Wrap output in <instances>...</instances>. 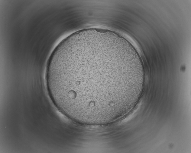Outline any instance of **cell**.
<instances>
[{"instance_id":"1","label":"cell","mask_w":191,"mask_h":153,"mask_svg":"<svg viewBox=\"0 0 191 153\" xmlns=\"http://www.w3.org/2000/svg\"><path fill=\"white\" fill-rule=\"evenodd\" d=\"M46 79L56 107L75 122L101 124L121 117L135 102L144 70L120 41L100 34L63 41L48 60Z\"/></svg>"}]
</instances>
